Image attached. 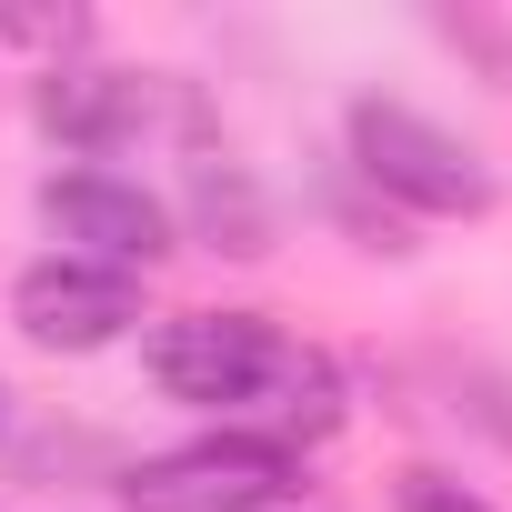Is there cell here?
<instances>
[{
	"label": "cell",
	"mask_w": 512,
	"mask_h": 512,
	"mask_svg": "<svg viewBox=\"0 0 512 512\" xmlns=\"http://www.w3.org/2000/svg\"><path fill=\"white\" fill-rule=\"evenodd\" d=\"M292 442H262V432H211V442H181V452H151L121 472V502L131 512H262L292 492Z\"/></svg>",
	"instance_id": "obj_1"
},
{
	"label": "cell",
	"mask_w": 512,
	"mask_h": 512,
	"mask_svg": "<svg viewBox=\"0 0 512 512\" xmlns=\"http://www.w3.org/2000/svg\"><path fill=\"white\" fill-rule=\"evenodd\" d=\"M352 161H362V181H382L392 201H412V211H492V171H482V151L472 141H452L442 121H422V111H402V101H362L352 111Z\"/></svg>",
	"instance_id": "obj_2"
},
{
	"label": "cell",
	"mask_w": 512,
	"mask_h": 512,
	"mask_svg": "<svg viewBox=\"0 0 512 512\" xmlns=\"http://www.w3.org/2000/svg\"><path fill=\"white\" fill-rule=\"evenodd\" d=\"M282 362H292V342L272 322H251V312H181V322L151 332V382L171 402H211V412L272 402Z\"/></svg>",
	"instance_id": "obj_3"
},
{
	"label": "cell",
	"mask_w": 512,
	"mask_h": 512,
	"mask_svg": "<svg viewBox=\"0 0 512 512\" xmlns=\"http://www.w3.org/2000/svg\"><path fill=\"white\" fill-rule=\"evenodd\" d=\"M11 322L41 342V352H101L141 322V282L111 272V262H71V251H51V262H31L11 282Z\"/></svg>",
	"instance_id": "obj_4"
},
{
	"label": "cell",
	"mask_w": 512,
	"mask_h": 512,
	"mask_svg": "<svg viewBox=\"0 0 512 512\" xmlns=\"http://www.w3.org/2000/svg\"><path fill=\"white\" fill-rule=\"evenodd\" d=\"M41 221L71 241V262H111V272L171 251V211L141 181H121V171H61V181H41Z\"/></svg>",
	"instance_id": "obj_5"
},
{
	"label": "cell",
	"mask_w": 512,
	"mask_h": 512,
	"mask_svg": "<svg viewBox=\"0 0 512 512\" xmlns=\"http://www.w3.org/2000/svg\"><path fill=\"white\" fill-rule=\"evenodd\" d=\"M171 111V81L141 71H41V131L71 151H121Z\"/></svg>",
	"instance_id": "obj_6"
},
{
	"label": "cell",
	"mask_w": 512,
	"mask_h": 512,
	"mask_svg": "<svg viewBox=\"0 0 512 512\" xmlns=\"http://www.w3.org/2000/svg\"><path fill=\"white\" fill-rule=\"evenodd\" d=\"M81 41H91L81 11H0V51H31V61H51V71H61V51H81Z\"/></svg>",
	"instance_id": "obj_7"
},
{
	"label": "cell",
	"mask_w": 512,
	"mask_h": 512,
	"mask_svg": "<svg viewBox=\"0 0 512 512\" xmlns=\"http://www.w3.org/2000/svg\"><path fill=\"white\" fill-rule=\"evenodd\" d=\"M392 502H402V512H492V502H482V492H462L452 472H402V482H392Z\"/></svg>",
	"instance_id": "obj_8"
}]
</instances>
